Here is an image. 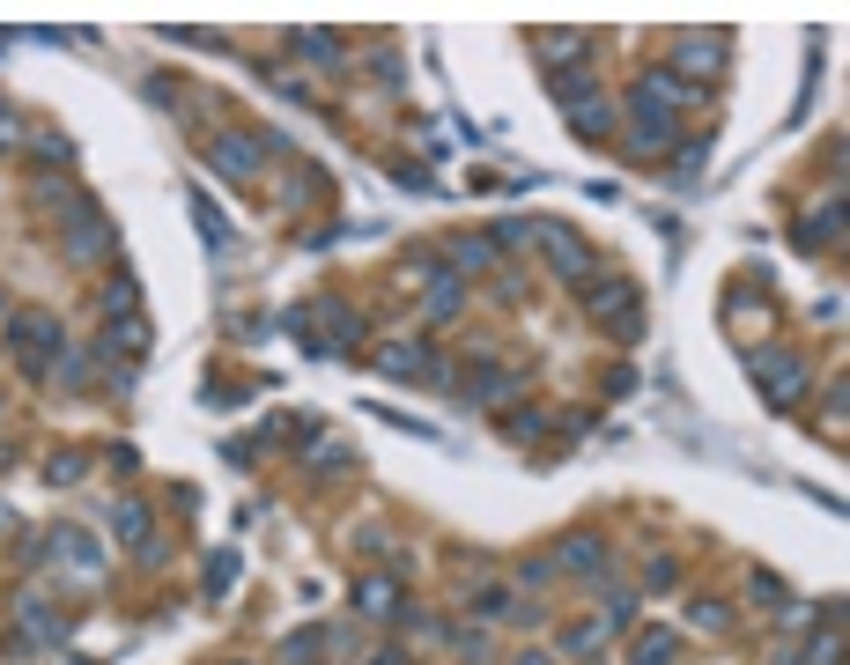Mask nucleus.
I'll return each mask as SVG.
<instances>
[{"label": "nucleus", "instance_id": "nucleus-2", "mask_svg": "<svg viewBox=\"0 0 850 665\" xmlns=\"http://www.w3.org/2000/svg\"><path fill=\"white\" fill-rule=\"evenodd\" d=\"M119 532H126V540H148V510L126 503V510H119Z\"/></svg>", "mask_w": 850, "mask_h": 665}, {"label": "nucleus", "instance_id": "nucleus-1", "mask_svg": "<svg viewBox=\"0 0 850 665\" xmlns=\"http://www.w3.org/2000/svg\"><path fill=\"white\" fill-rule=\"evenodd\" d=\"M385 370H392V377H429V355H422V348H392Z\"/></svg>", "mask_w": 850, "mask_h": 665}]
</instances>
